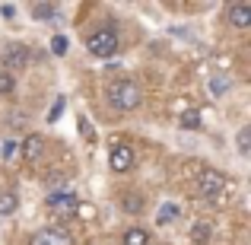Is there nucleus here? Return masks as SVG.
<instances>
[{"label": "nucleus", "mask_w": 251, "mask_h": 245, "mask_svg": "<svg viewBox=\"0 0 251 245\" xmlns=\"http://www.w3.org/2000/svg\"><path fill=\"white\" fill-rule=\"evenodd\" d=\"M86 48H89V54H96V57H111V54H118V48H121V38H118V32L111 29V26H105V29L92 32V35L86 38Z\"/></svg>", "instance_id": "f03ea898"}, {"label": "nucleus", "mask_w": 251, "mask_h": 245, "mask_svg": "<svg viewBox=\"0 0 251 245\" xmlns=\"http://www.w3.org/2000/svg\"><path fill=\"white\" fill-rule=\"evenodd\" d=\"M42 153H45V137L42 134H29L25 143H23V160L35 163V160H42Z\"/></svg>", "instance_id": "6e6552de"}, {"label": "nucleus", "mask_w": 251, "mask_h": 245, "mask_svg": "<svg viewBox=\"0 0 251 245\" xmlns=\"http://www.w3.org/2000/svg\"><path fill=\"white\" fill-rule=\"evenodd\" d=\"M223 188H226V175H223V172H216V169L201 172V178H197V194H201L203 201H213V197H220Z\"/></svg>", "instance_id": "7ed1b4c3"}, {"label": "nucleus", "mask_w": 251, "mask_h": 245, "mask_svg": "<svg viewBox=\"0 0 251 245\" xmlns=\"http://www.w3.org/2000/svg\"><path fill=\"white\" fill-rule=\"evenodd\" d=\"M25 64H29V48L25 45H6V51H3V67L6 70H23Z\"/></svg>", "instance_id": "423d86ee"}, {"label": "nucleus", "mask_w": 251, "mask_h": 245, "mask_svg": "<svg viewBox=\"0 0 251 245\" xmlns=\"http://www.w3.org/2000/svg\"><path fill=\"white\" fill-rule=\"evenodd\" d=\"M143 102V92L130 77H121V80H111L108 86V105L118 111H134L137 105Z\"/></svg>", "instance_id": "f257e3e1"}, {"label": "nucleus", "mask_w": 251, "mask_h": 245, "mask_svg": "<svg viewBox=\"0 0 251 245\" xmlns=\"http://www.w3.org/2000/svg\"><path fill=\"white\" fill-rule=\"evenodd\" d=\"M48 210L57 217H70L80 210V201H76L74 191H51L48 194Z\"/></svg>", "instance_id": "20e7f679"}, {"label": "nucleus", "mask_w": 251, "mask_h": 245, "mask_svg": "<svg viewBox=\"0 0 251 245\" xmlns=\"http://www.w3.org/2000/svg\"><path fill=\"white\" fill-rule=\"evenodd\" d=\"M29 245H74V236L67 229H38L35 236L29 239Z\"/></svg>", "instance_id": "39448f33"}, {"label": "nucleus", "mask_w": 251, "mask_h": 245, "mask_svg": "<svg viewBox=\"0 0 251 245\" xmlns=\"http://www.w3.org/2000/svg\"><path fill=\"white\" fill-rule=\"evenodd\" d=\"M210 236H213V223L197 220L194 226H191V242H194V245H207V242H210Z\"/></svg>", "instance_id": "9d476101"}, {"label": "nucleus", "mask_w": 251, "mask_h": 245, "mask_svg": "<svg viewBox=\"0 0 251 245\" xmlns=\"http://www.w3.org/2000/svg\"><path fill=\"white\" fill-rule=\"evenodd\" d=\"M0 13H3V19H13V16H16V6H13V3H3V6H0Z\"/></svg>", "instance_id": "5701e85b"}, {"label": "nucleus", "mask_w": 251, "mask_h": 245, "mask_svg": "<svg viewBox=\"0 0 251 245\" xmlns=\"http://www.w3.org/2000/svg\"><path fill=\"white\" fill-rule=\"evenodd\" d=\"M210 89H213V96H223V92L229 89V80H226V77H220V74H216L213 80H210Z\"/></svg>", "instance_id": "aec40b11"}, {"label": "nucleus", "mask_w": 251, "mask_h": 245, "mask_svg": "<svg viewBox=\"0 0 251 245\" xmlns=\"http://www.w3.org/2000/svg\"><path fill=\"white\" fill-rule=\"evenodd\" d=\"M248 147H251V128H242V131H239V153L248 156V153H251Z\"/></svg>", "instance_id": "6ab92c4d"}, {"label": "nucleus", "mask_w": 251, "mask_h": 245, "mask_svg": "<svg viewBox=\"0 0 251 245\" xmlns=\"http://www.w3.org/2000/svg\"><path fill=\"white\" fill-rule=\"evenodd\" d=\"M124 245H150V233L143 226H130L124 233Z\"/></svg>", "instance_id": "ddd939ff"}, {"label": "nucleus", "mask_w": 251, "mask_h": 245, "mask_svg": "<svg viewBox=\"0 0 251 245\" xmlns=\"http://www.w3.org/2000/svg\"><path fill=\"white\" fill-rule=\"evenodd\" d=\"M229 23H232L235 29H248L251 26V6L248 3H232L229 6Z\"/></svg>", "instance_id": "1a4fd4ad"}, {"label": "nucleus", "mask_w": 251, "mask_h": 245, "mask_svg": "<svg viewBox=\"0 0 251 245\" xmlns=\"http://www.w3.org/2000/svg\"><path fill=\"white\" fill-rule=\"evenodd\" d=\"M80 131H83V137H86V140L92 137V128H89V121H86V118H80Z\"/></svg>", "instance_id": "b1692460"}, {"label": "nucleus", "mask_w": 251, "mask_h": 245, "mask_svg": "<svg viewBox=\"0 0 251 245\" xmlns=\"http://www.w3.org/2000/svg\"><path fill=\"white\" fill-rule=\"evenodd\" d=\"M67 38H64V35H54V38H51V54H57V57H64V54H67Z\"/></svg>", "instance_id": "f3484780"}, {"label": "nucleus", "mask_w": 251, "mask_h": 245, "mask_svg": "<svg viewBox=\"0 0 251 245\" xmlns=\"http://www.w3.org/2000/svg\"><path fill=\"white\" fill-rule=\"evenodd\" d=\"M16 207H19V197L13 194V191H3V194H0V217L16 214Z\"/></svg>", "instance_id": "4468645a"}, {"label": "nucleus", "mask_w": 251, "mask_h": 245, "mask_svg": "<svg viewBox=\"0 0 251 245\" xmlns=\"http://www.w3.org/2000/svg\"><path fill=\"white\" fill-rule=\"evenodd\" d=\"M121 207L127 210V214H140V210H143V204H140V197H137V194H127V197L121 201Z\"/></svg>", "instance_id": "a211bd4d"}, {"label": "nucleus", "mask_w": 251, "mask_h": 245, "mask_svg": "<svg viewBox=\"0 0 251 245\" xmlns=\"http://www.w3.org/2000/svg\"><path fill=\"white\" fill-rule=\"evenodd\" d=\"M16 153H19V147H16V143H3V160H16Z\"/></svg>", "instance_id": "4be33fe9"}, {"label": "nucleus", "mask_w": 251, "mask_h": 245, "mask_svg": "<svg viewBox=\"0 0 251 245\" xmlns=\"http://www.w3.org/2000/svg\"><path fill=\"white\" fill-rule=\"evenodd\" d=\"M178 124H181L184 131H201V128H203V115H201L197 109H188L181 118H178Z\"/></svg>", "instance_id": "9b49d317"}, {"label": "nucleus", "mask_w": 251, "mask_h": 245, "mask_svg": "<svg viewBox=\"0 0 251 245\" xmlns=\"http://www.w3.org/2000/svg\"><path fill=\"white\" fill-rule=\"evenodd\" d=\"M13 89H16V80H13V74L0 70V96H10Z\"/></svg>", "instance_id": "dca6fc26"}, {"label": "nucleus", "mask_w": 251, "mask_h": 245, "mask_svg": "<svg viewBox=\"0 0 251 245\" xmlns=\"http://www.w3.org/2000/svg\"><path fill=\"white\" fill-rule=\"evenodd\" d=\"M172 220H178V204L175 201H166L159 207V214H156V223H159V226H169Z\"/></svg>", "instance_id": "f8f14e48"}, {"label": "nucleus", "mask_w": 251, "mask_h": 245, "mask_svg": "<svg viewBox=\"0 0 251 245\" xmlns=\"http://www.w3.org/2000/svg\"><path fill=\"white\" fill-rule=\"evenodd\" d=\"M108 165L115 172H127L130 165H134V150L127 147V143H118V147H111L108 153Z\"/></svg>", "instance_id": "0eeeda50"}, {"label": "nucleus", "mask_w": 251, "mask_h": 245, "mask_svg": "<svg viewBox=\"0 0 251 245\" xmlns=\"http://www.w3.org/2000/svg\"><path fill=\"white\" fill-rule=\"evenodd\" d=\"M32 16L42 19V23H45V19H54L57 16V6L54 3H35V6H32Z\"/></svg>", "instance_id": "2eb2a0df"}, {"label": "nucleus", "mask_w": 251, "mask_h": 245, "mask_svg": "<svg viewBox=\"0 0 251 245\" xmlns=\"http://www.w3.org/2000/svg\"><path fill=\"white\" fill-rule=\"evenodd\" d=\"M61 111H64V96H61V99H54V109H51V111H48V121H51V124H54V121H57V118H61Z\"/></svg>", "instance_id": "412c9836"}]
</instances>
